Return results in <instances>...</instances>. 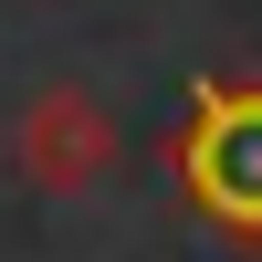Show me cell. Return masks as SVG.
I'll return each mask as SVG.
<instances>
[{"instance_id": "1", "label": "cell", "mask_w": 262, "mask_h": 262, "mask_svg": "<svg viewBox=\"0 0 262 262\" xmlns=\"http://www.w3.org/2000/svg\"><path fill=\"white\" fill-rule=\"evenodd\" d=\"M179 179L231 242H262V84H210L179 137Z\"/></svg>"}]
</instances>
